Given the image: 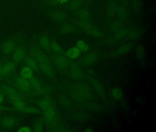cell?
I'll return each mask as SVG.
<instances>
[{
  "instance_id": "1",
  "label": "cell",
  "mask_w": 156,
  "mask_h": 132,
  "mask_svg": "<svg viewBox=\"0 0 156 132\" xmlns=\"http://www.w3.org/2000/svg\"><path fill=\"white\" fill-rule=\"evenodd\" d=\"M29 81L32 88L35 91L38 96L49 95L52 91V88L43 84L35 76H33Z\"/></svg>"
},
{
  "instance_id": "2",
  "label": "cell",
  "mask_w": 156,
  "mask_h": 132,
  "mask_svg": "<svg viewBox=\"0 0 156 132\" xmlns=\"http://www.w3.org/2000/svg\"><path fill=\"white\" fill-rule=\"evenodd\" d=\"M3 80L5 83L14 87L16 90H18V91L28 97L30 98V97L38 96V95L36 93L35 91L32 88L21 85V84L17 83L9 79H4V78L3 79Z\"/></svg>"
},
{
  "instance_id": "3",
  "label": "cell",
  "mask_w": 156,
  "mask_h": 132,
  "mask_svg": "<svg viewBox=\"0 0 156 132\" xmlns=\"http://www.w3.org/2000/svg\"><path fill=\"white\" fill-rule=\"evenodd\" d=\"M74 90L77 91L85 100H91L94 98V94L89 86L84 83H78L74 86Z\"/></svg>"
},
{
  "instance_id": "4",
  "label": "cell",
  "mask_w": 156,
  "mask_h": 132,
  "mask_svg": "<svg viewBox=\"0 0 156 132\" xmlns=\"http://www.w3.org/2000/svg\"><path fill=\"white\" fill-rule=\"evenodd\" d=\"M50 59L56 67L60 69L66 68L70 65L68 60L65 57L60 54H51L50 56Z\"/></svg>"
},
{
  "instance_id": "5",
  "label": "cell",
  "mask_w": 156,
  "mask_h": 132,
  "mask_svg": "<svg viewBox=\"0 0 156 132\" xmlns=\"http://www.w3.org/2000/svg\"><path fill=\"white\" fill-rule=\"evenodd\" d=\"M30 55L39 63H49L51 64V61L50 58L36 47L34 46L31 48Z\"/></svg>"
},
{
  "instance_id": "6",
  "label": "cell",
  "mask_w": 156,
  "mask_h": 132,
  "mask_svg": "<svg viewBox=\"0 0 156 132\" xmlns=\"http://www.w3.org/2000/svg\"><path fill=\"white\" fill-rule=\"evenodd\" d=\"M20 122V119L15 116H6L2 119L0 125L5 129H11L17 126Z\"/></svg>"
},
{
  "instance_id": "7",
  "label": "cell",
  "mask_w": 156,
  "mask_h": 132,
  "mask_svg": "<svg viewBox=\"0 0 156 132\" xmlns=\"http://www.w3.org/2000/svg\"><path fill=\"white\" fill-rule=\"evenodd\" d=\"M26 56V50L23 46H19L15 48L12 54V61L16 63H20L24 60Z\"/></svg>"
},
{
  "instance_id": "8",
  "label": "cell",
  "mask_w": 156,
  "mask_h": 132,
  "mask_svg": "<svg viewBox=\"0 0 156 132\" xmlns=\"http://www.w3.org/2000/svg\"><path fill=\"white\" fill-rule=\"evenodd\" d=\"M0 92L2 93L4 95L6 96V97L12 96V95H24L23 94L16 90L14 87L6 83L0 84Z\"/></svg>"
},
{
  "instance_id": "9",
  "label": "cell",
  "mask_w": 156,
  "mask_h": 132,
  "mask_svg": "<svg viewBox=\"0 0 156 132\" xmlns=\"http://www.w3.org/2000/svg\"><path fill=\"white\" fill-rule=\"evenodd\" d=\"M88 80L98 95L102 99H105V91L102 83L94 78L89 77Z\"/></svg>"
},
{
  "instance_id": "10",
  "label": "cell",
  "mask_w": 156,
  "mask_h": 132,
  "mask_svg": "<svg viewBox=\"0 0 156 132\" xmlns=\"http://www.w3.org/2000/svg\"><path fill=\"white\" fill-rule=\"evenodd\" d=\"M44 120V123L47 124L52 121L57 116L56 111L54 106L43 110Z\"/></svg>"
},
{
  "instance_id": "11",
  "label": "cell",
  "mask_w": 156,
  "mask_h": 132,
  "mask_svg": "<svg viewBox=\"0 0 156 132\" xmlns=\"http://www.w3.org/2000/svg\"><path fill=\"white\" fill-rule=\"evenodd\" d=\"M39 68L41 71L49 78H53L55 75V71L53 68L51 64L49 63H39L38 62Z\"/></svg>"
},
{
  "instance_id": "12",
  "label": "cell",
  "mask_w": 156,
  "mask_h": 132,
  "mask_svg": "<svg viewBox=\"0 0 156 132\" xmlns=\"http://www.w3.org/2000/svg\"><path fill=\"white\" fill-rule=\"evenodd\" d=\"M16 68V63L13 61H7L4 63L2 68V79L13 73Z\"/></svg>"
},
{
  "instance_id": "13",
  "label": "cell",
  "mask_w": 156,
  "mask_h": 132,
  "mask_svg": "<svg viewBox=\"0 0 156 132\" xmlns=\"http://www.w3.org/2000/svg\"><path fill=\"white\" fill-rule=\"evenodd\" d=\"M70 73L72 78L75 79L79 80L83 78V73L80 67L76 63H73L70 64Z\"/></svg>"
},
{
  "instance_id": "14",
  "label": "cell",
  "mask_w": 156,
  "mask_h": 132,
  "mask_svg": "<svg viewBox=\"0 0 156 132\" xmlns=\"http://www.w3.org/2000/svg\"><path fill=\"white\" fill-rule=\"evenodd\" d=\"M132 46L131 44H126L119 47L116 51H112L109 53V57H117L119 55H124L129 52L132 49Z\"/></svg>"
},
{
  "instance_id": "15",
  "label": "cell",
  "mask_w": 156,
  "mask_h": 132,
  "mask_svg": "<svg viewBox=\"0 0 156 132\" xmlns=\"http://www.w3.org/2000/svg\"><path fill=\"white\" fill-rule=\"evenodd\" d=\"M98 58L97 54L94 53H89L82 58L81 63L85 66H91L94 64Z\"/></svg>"
},
{
  "instance_id": "16",
  "label": "cell",
  "mask_w": 156,
  "mask_h": 132,
  "mask_svg": "<svg viewBox=\"0 0 156 132\" xmlns=\"http://www.w3.org/2000/svg\"><path fill=\"white\" fill-rule=\"evenodd\" d=\"M34 102L42 110H45L50 106H53L54 104V102L52 99L48 96H45L43 99L39 101H34Z\"/></svg>"
},
{
  "instance_id": "17",
  "label": "cell",
  "mask_w": 156,
  "mask_h": 132,
  "mask_svg": "<svg viewBox=\"0 0 156 132\" xmlns=\"http://www.w3.org/2000/svg\"><path fill=\"white\" fill-rule=\"evenodd\" d=\"M16 47V42L11 39L5 42L2 46V51L4 54L9 55L14 51Z\"/></svg>"
},
{
  "instance_id": "18",
  "label": "cell",
  "mask_w": 156,
  "mask_h": 132,
  "mask_svg": "<svg viewBox=\"0 0 156 132\" xmlns=\"http://www.w3.org/2000/svg\"><path fill=\"white\" fill-rule=\"evenodd\" d=\"M24 60L26 66L30 68L34 71H40L38 62L30 55V56H26Z\"/></svg>"
},
{
  "instance_id": "19",
  "label": "cell",
  "mask_w": 156,
  "mask_h": 132,
  "mask_svg": "<svg viewBox=\"0 0 156 132\" xmlns=\"http://www.w3.org/2000/svg\"><path fill=\"white\" fill-rule=\"evenodd\" d=\"M44 120L42 117H39L34 120L33 130L34 132H41L44 129Z\"/></svg>"
},
{
  "instance_id": "20",
  "label": "cell",
  "mask_w": 156,
  "mask_h": 132,
  "mask_svg": "<svg viewBox=\"0 0 156 132\" xmlns=\"http://www.w3.org/2000/svg\"><path fill=\"white\" fill-rule=\"evenodd\" d=\"M81 53V51L76 47H73L66 51V55L69 59H76L80 57Z\"/></svg>"
},
{
  "instance_id": "21",
  "label": "cell",
  "mask_w": 156,
  "mask_h": 132,
  "mask_svg": "<svg viewBox=\"0 0 156 132\" xmlns=\"http://www.w3.org/2000/svg\"><path fill=\"white\" fill-rule=\"evenodd\" d=\"M59 101L61 105L66 109H70L73 107V102L69 97L64 94L59 96Z\"/></svg>"
},
{
  "instance_id": "22",
  "label": "cell",
  "mask_w": 156,
  "mask_h": 132,
  "mask_svg": "<svg viewBox=\"0 0 156 132\" xmlns=\"http://www.w3.org/2000/svg\"><path fill=\"white\" fill-rule=\"evenodd\" d=\"M20 75L29 80L34 76V71L28 66H25L21 69Z\"/></svg>"
},
{
  "instance_id": "23",
  "label": "cell",
  "mask_w": 156,
  "mask_h": 132,
  "mask_svg": "<svg viewBox=\"0 0 156 132\" xmlns=\"http://www.w3.org/2000/svg\"><path fill=\"white\" fill-rule=\"evenodd\" d=\"M128 34V31L127 29H125V28H121L115 32L113 37L116 41L121 40L124 38Z\"/></svg>"
},
{
  "instance_id": "24",
  "label": "cell",
  "mask_w": 156,
  "mask_h": 132,
  "mask_svg": "<svg viewBox=\"0 0 156 132\" xmlns=\"http://www.w3.org/2000/svg\"><path fill=\"white\" fill-rule=\"evenodd\" d=\"M112 97L116 100H120L124 96L123 91L119 87H115L111 91Z\"/></svg>"
},
{
  "instance_id": "25",
  "label": "cell",
  "mask_w": 156,
  "mask_h": 132,
  "mask_svg": "<svg viewBox=\"0 0 156 132\" xmlns=\"http://www.w3.org/2000/svg\"><path fill=\"white\" fill-rule=\"evenodd\" d=\"M15 107V110L20 112H23L25 107L27 106L25 101L22 100H18L11 103Z\"/></svg>"
},
{
  "instance_id": "26",
  "label": "cell",
  "mask_w": 156,
  "mask_h": 132,
  "mask_svg": "<svg viewBox=\"0 0 156 132\" xmlns=\"http://www.w3.org/2000/svg\"><path fill=\"white\" fill-rule=\"evenodd\" d=\"M40 44L41 46L47 51L51 50V46L49 38L46 36H43L41 38L40 40Z\"/></svg>"
},
{
  "instance_id": "27",
  "label": "cell",
  "mask_w": 156,
  "mask_h": 132,
  "mask_svg": "<svg viewBox=\"0 0 156 132\" xmlns=\"http://www.w3.org/2000/svg\"><path fill=\"white\" fill-rule=\"evenodd\" d=\"M72 117L74 120L78 121H83L87 120L88 116L86 113L83 112H77L73 114Z\"/></svg>"
},
{
  "instance_id": "28",
  "label": "cell",
  "mask_w": 156,
  "mask_h": 132,
  "mask_svg": "<svg viewBox=\"0 0 156 132\" xmlns=\"http://www.w3.org/2000/svg\"><path fill=\"white\" fill-rule=\"evenodd\" d=\"M117 10V6L115 2H111L108 5L107 13L109 17H112L115 15Z\"/></svg>"
},
{
  "instance_id": "29",
  "label": "cell",
  "mask_w": 156,
  "mask_h": 132,
  "mask_svg": "<svg viewBox=\"0 0 156 132\" xmlns=\"http://www.w3.org/2000/svg\"><path fill=\"white\" fill-rule=\"evenodd\" d=\"M71 95L74 100L78 102H83L86 101L81 94L76 90H74L71 92Z\"/></svg>"
},
{
  "instance_id": "30",
  "label": "cell",
  "mask_w": 156,
  "mask_h": 132,
  "mask_svg": "<svg viewBox=\"0 0 156 132\" xmlns=\"http://www.w3.org/2000/svg\"><path fill=\"white\" fill-rule=\"evenodd\" d=\"M136 57L139 60L142 59L145 57V50L144 47L141 45H139L136 47Z\"/></svg>"
},
{
  "instance_id": "31",
  "label": "cell",
  "mask_w": 156,
  "mask_h": 132,
  "mask_svg": "<svg viewBox=\"0 0 156 132\" xmlns=\"http://www.w3.org/2000/svg\"><path fill=\"white\" fill-rule=\"evenodd\" d=\"M50 46H51V49L55 53L59 54H62L64 53L63 50L55 41H53L51 42V43L50 44Z\"/></svg>"
},
{
  "instance_id": "32",
  "label": "cell",
  "mask_w": 156,
  "mask_h": 132,
  "mask_svg": "<svg viewBox=\"0 0 156 132\" xmlns=\"http://www.w3.org/2000/svg\"><path fill=\"white\" fill-rule=\"evenodd\" d=\"M75 31V28L73 26L69 24H65L61 29V33L62 34H69Z\"/></svg>"
},
{
  "instance_id": "33",
  "label": "cell",
  "mask_w": 156,
  "mask_h": 132,
  "mask_svg": "<svg viewBox=\"0 0 156 132\" xmlns=\"http://www.w3.org/2000/svg\"><path fill=\"white\" fill-rule=\"evenodd\" d=\"M23 112L28 114H38L41 113V110L34 106H27L24 108L23 111Z\"/></svg>"
},
{
  "instance_id": "34",
  "label": "cell",
  "mask_w": 156,
  "mask_h": 132,
  "mask_svg": "<svg viewBox=\"0 0 156 132\" xmlns=\"http://www.w3.org/2000/svg\"><path fill=\"white\" fill-rule=\"evenodd\" d=\"M141 30L140 29H134L128 34V37L129 39H135L140 36Z\"/></svg>"
},
{
  "instance_id": "35",
  "label": "cell",
  "mask_w": 156,
  "mask_h": 132,
  "mask_svg": "<svg viewBox=\"0 0 156 132\" xmlns=\"http://www.w3.org/2000/svg\"><path fill=\"white\" fill-rule=\"evenodd\" d=\"M86 106L88 109L94 112H100L103 110L102 106L98 104L89 103Z\"/></svg>"
},
{
  "instance_id": "36",
  "label": "cell",
  "mask_w": 156,
  "mask_h": 132,
  "mask_svg": "<svg viewBox=\"0 0 156 132\" xmlns=\"http://www.w3.org/2000/svg\"><path fill=\"white\" fill-rule=\"evenodd\" d=\"M117 12L119 16L121 19H125L127 17V11L126 10V8L123 6H121L118 7L117 10Z\"/></svg>"
},
{
  "instance_id": "37",
  "label": "cell",
  "mask_w": 156,
  "mask_h": 132,
  "mask_svg": "<svg viewBox=\"0 0 156 132\" xmlns=\"http://www.w3.org/2000/svg\"><path fill=\"white\" fill-rule=\"evenodd\" d=\"M76 47L80 51H83V52L87 51L88 48H89L88 45L82 40H78L77 41V43H76Z\"/></svg>"
},
{
  "instance_id": "38",
  "label": "cell",
  "mask_w": 156,
  "mask_h": 132,
  "mask_svg": "<svg viewBox=\"0 0 156 132\" xmlns=\"http://www.w3.org/2000/svg\"><path fill=\"white\" fill-rule=\"evenodd\" d=\"M78 15L82 21L88 22V21H89L90 19V17L89 13L86 10H82L80 11L78 13Z\"/></svg>"
},
{
  "instance_id": "39",
  "label": "cell",
  "mask_w": 156,
  "mask_h": 132,
  "mask_svg": "<svg viewBox=\"0 0 156 132\" xmlns=\"http://www.w3.org/2000/svg\"><path fill=\"white\" fill-rule=\"evenodd\" d=\"M122 25H123V24L120 21H115L111 24V26H110V30L113 32H116L118 30L122 28V26H123Z\"/></svg>"
},
{
  "instance_id": "40",
  "label": "cell",
  "mask_w": 156,
  "mask_h": 132,
  "mask_svg": "<svg viewBox=\"0 0 156 132\" xmlns=\"http://www.w3.org/2000/svg\"><path fill=\"white\" fill-rule=\"evenodd\" d=\"M78 26L81 27L84 30H89L91 29V25L88 23V22L86 21H78L77 23Z\"/></svg>"
},
{
  "instance_id": "41",
  "label": "cell",
  "mask_w": 156,
  "mask_h": 132,
  "mask_svg": "<svg viewBox=\"0 0 156 132\" xmlns=\"http://www.w3.org/2000/svg\"><path fill=\"white\" fill-rule=\"evenodd\" d=\"M54 19H55L57 21H62L65 20L66 18L65 15L62 13H55L53 15Z\"/></svg>"
},
{
  "instance_id": "42",
  "label": "cell",
  "mask_w": 156,
  "mask_h": 132,
  "mask_svg": "<svg viewBox=\"0 0 156 132\" xmlns=\"http://www.w3.org/2000/svg\"><path fill=\"white\" fill-rule=\"evenodd\" d=\"M132 8L135 12L139 11L141 6L140 0H132Z\"/></svg>"
},
{
  "instance_id": "43",
  "label": "cell",
  "mask_w": 156,
  "mask_h": 132,
  "mask_svg": "<svg viewBox=\"0 0 156 132\" xmlns=\"http://www.w3.org/2000/svg\"><path fill=\"white\" fill-rule=\"evenodd\" d=\"M90 33L92 36L96 38H100L103 36L102 32L97 29H90Z\"/></svg>"
},
{
  "instance_id": "44",
  "label": "cell",
  "mask_w": 156,
  "mask_h": 132,
  "mask_svg": "<svg viewBox=\"0 0 156 132\" xmlns=\"http://www.w3.org/2000/svg\"><path fill=\"white\" fill-rule=\"evenodd\" d=\"M81 5L80 0H73L71 3V7L73 9H77Z\"/></svg>"
},
{
  "instance_id": "45",
  "label": "cell",
  "mask_w": 156,
  "mask_h": 132,
  "mask_svg": "<svg viewBox=\"0 0 156 132\" xmlns=\"http://www.w3.org/2000/svg\"><path fill=\"white\" fill-rule=\"evenodd\" d=\"M33 131L32 128L28 126H23L21 127L18 129L19 132H31Z\"/></svg>"
},
{
  "instance_id": "46",
  "label": "cell",
  "mask_w": 156,
  "mask_h": 132,
  "mask_svg": "<svg viewBox=\"0 0 156 132\" xmlns=\"http://www.w3.org/2000/svg\"><path fill=\"white\" fill-rule=\"evenodd\" d=\"M4 62L2 60L0 59V79H2V70Z\"/></svg>"
},
{
  "instance_id": "47",
  "label": "cell",
  "mask_w": 156,
  "mask_h": 132,
  "mask_svg": "<svg viewBox=\"0 0 156 132\" xmlns=\"http://www.w3.org/2000/svg\"><path fill=\"white\" fill-rule=\"evenodd\" d=\"M115 41L116 40H115V38H114V37H110L109 38H108L106 40V43L107 44L110 45V44H112L115 43Z\"/></svg>"
},
{
  "instance_id": "48",
  "label": "cell",
  "mask_w": 156,
  "mask_h": 132,
  "mask_svg": "<svg viewBox=\"0 0 156 132\" xmlns=\"http://www.w3.org/2000/svg\"><path fill=\"white\" fill-rule=\"evenodd\" d=\"M11 110V109L8 107H5L3 105H2L0 104V112H5V111H9Z\"/></svg>"
},
{
  "instance_id": "49",
  "label": "cell",
  "mask_w": 156,
  "mask_h": 132,
  "mask_svg": "<svg viewBox=\"0 0 156 132\" xmlns=\"http://www.w3.org/2000/svg\"><path fill=\"white\" fill-rule=\"evenodd\" d=\"M4 99V95L2 93L0 92V104H1L3 102Z\"/></svg>"
},
{
  "instance_id": "50",
  "label": "cell",
  "mask_w": 156,
  "mask_h": 132,
  "mask_svg": "<svg viewBox=\"0 0 156 132\" xmlns=\"http://www.w3.org/2000/svg\"><path fill=\"white\" fill-rule=\"evenodd\" d=\"M84 131L85 132H92L94 131V130L91 127H87L85 130Z\"/></svg>"
},
{
  "instance_id": "51",
  "label": "cell",
  "mask_w": 156,
  "mask_h": 132,
  "mask_svg": "<svg viewBox=\"0 0 156 132\" xmlns=\"http://www.w3.org/2000/svg\"><path fill=\"white\" fill-rule=\"evenodd\" d=\"M88 73H89L90 75H93L94 74V72L93 70V69H89L88 71Z\"/></svg>"
},
{
  "instance_id": "52",
  "label": "cell",
  "mask_w": 156,
  "mask_h": 132,
  "mask_svg": "<svg viewBox=\"0 0 156 132\" xmlns=\"http://www.w3.org/2000/svg\"><path fill=\"white\" fill-rule=\"evenodd\" d=\"M129 1V0H122L123 4L125 5H127L128 4Z\"/></svg>"
},
{
  "instance_id": "53",
  "label": "cell",
  "mask_w": 156,
  "mask_h": 132,
  "mask_svg": "<svg viewBox=\"0 0 156 132\" xmlns=\"http://www.w3.org/2000/svg\"><path fill=\"white\" fill-rule=\"evenodd\" d=\"M58 1H62V2H66L67 0H58Z\"/></svg>"
}]
</instances>
